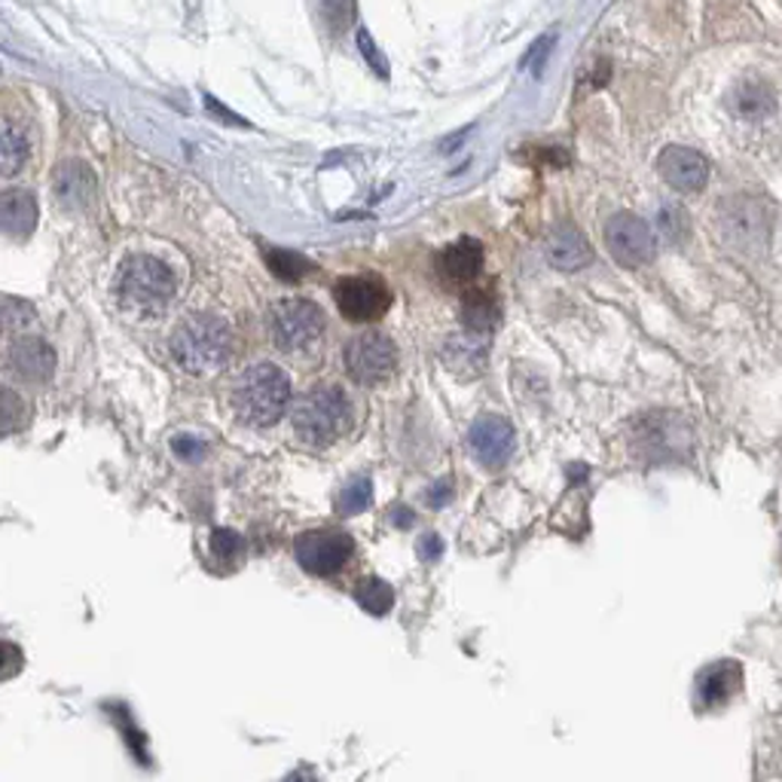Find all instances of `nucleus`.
<instances>
[{
    "label": "nucleus",
    "instance_id": "obj_1",
    "mask_svg": "<svg viewBox=\"0 0 782 782\" xmlns=\"http://www.w3.org/2000/svg\"><path fill=\"white\" fill-rule=\"evenodd\" d=\"M291 379L281 367L260 361L248 367L242 377L232 385V410L242 419L244 425L267 428L275 425L281 415L291 407Z\"/></svg>",
    "mask_w": 782,
    "mask_h": 782
},
{
    "label": "nucleus",
    "instance_id": "obj_2",
    "mask_svg": "<svg viewBox=\"0 0 782 782\" xmlns=\"http://www.w3.org/2000/svg\"><path fill=\"white\" fill-rule=\"evenodd\" d=\"M171 358L193 377L218 373L232 358V330L218 315H193L171 337Z\"/></svg>",
    "mask_w": 782,
    "mask_h": 782
},
{
    "label": "nucleus",
    "instance_id": "obj_3",
    "mask_svg": "<svg viewBox=\"0 0 782 782\" xmlns=\"http://www.w3.org/2000/svg\"><path fill=\"white\" fill-rule=\"evenodd\" d=\"M113 291L120 297L122 309H129L134 315H157L174 297V275L157 257L132 254L129 260H122Z\"/></svg>",
    "mask_w": 782,
    "mask_h": 782
},
{
    "label": "nucleus",
    "instance_id": "obj_4",
    "mask_svg": "<svg viewBox=\"0 0 782 782\" xmlns=\"http://www.w3.org/2000/svg\"><path fill=\"white\" fill-rule=\"evenodd\" d=\"M352 422V403L337 385H315L293 403L291 428L309 447H328Z\"/></svg>",
    "mask_w": 782,
    "mask_h": 782
},
{
    "label": "nucleus",
    "instance_id": "obj_5",
    "mask_svg": "<svg viewBox=\"0 0 782 782\" xmlns=\"http://www.w3.org/2000/svg\"><path fill=\"white\" fill-rule=\"evenodd\" d=\"M719 227L724 242L743 254H761L770 242L768 208L752 196H731L719 211Z\"/></svg>",
    "mask_w": 782,
    "mask_h": 782
},
{
    "label": "nucleus",
    "instance_id": "obj_6",
    "mask_svg": "<svg viewBox=\"0 0 782 782\" xmlns=\"http://www.w3.org/2000/svg\"><path fill=\"white\" fill-rule=\"evenodd\" d=\"M269 330L281 352H305L324 333V312L309 300H281L269 312Z\"/></svg>",
    "mask_w": 782,
    "mask_h": 782
},
{
    "label": "nucleus",
    "instance_id": "obj_7",
    "mask_svg": "<svg viewBox=\"0 0 782 782\" xmlns=\"http://www.w3.org/2000/svg\"><path fill=\"white\" fill-rule=\"evenodd\" d=\"M398 367V349L385 333L367 330L358 333L349 345H345V373L358 382V385H379L394 373Z\"/></svg>",
    "mask_w": 782,
    "mask_h": 782
},
{
    "label": "nucleus",
    "instance_id": "obj_8",
    "mask_svg": "<svg viewBox=\"0 0 782 782\" xmlns=\"http://www.w3.org/2000/svg\"><path fill=\"white\" fill-rule=\"evenodd\" d=\"M354 553L352 535L337 532V529H318V532H305L297 538L293 544V557L300 562V569L315 578H330V574L342 572Z\"/></svg>",
    "mask_w": 782,
    "mask_h": 782
},
{
    "label": "nucleus",
    "instance_id": "obj_9",
    "mask_svg": "<svg viewBox=\"0 0 782 782\" xmlns=\"http://www.w3.org/2000/svg\"><path fill=\"white\" fill-rule=\"evenodd\" d=\"M635 447L651 462H675L691 450V428L682 415L651 413L639 422Z\"/></svg>",
    "mask_w": 782,
    "mask_h": 782
},
{
    "label": "nucleus",
    "instance_id": "obj_10",
    "mask_svg": "<svg viewBox=\"0 0 782 782\" xmlns=\"http://www.w3.org/2000/svg\"><path fill=\"white\" fill-rule=\"evenodd\" d=\"M605 244H609L611 257L626 269L645 267L648 260L654 257V232L648 227L645 220L635 218V214H614V218L605 223Z\"/></svg>",
    "mask_w": 782,
    "mask_h": 782
},
{
    "label": "nucleus",
    "instance_id": "obj_11",
    "mask_svg": "<svg viewBox=\"0 0 782 782\" xmlns=\"http://www.w3.org/2000/svg\"><path fill=\"white\" fill-rule=\"evenodd\" d=\"M333 300H337L342 318H349L354 324H367V321H377L389 312L391 293L385 291L382 281L352 275V279L333 284Z\"/></svg>",
    "mask_w": 782,
    "mask_h": 782
},
{
    "label": "nucleus",
    "instance_id": "obj_12",
    "mask_svg": "<svg viewBox=\"0 0 782 782\" xmlns=\"http://www.w3.org/2000/svg\"><path fill=\"white\" fill-rule=\"evenodd\" d=\"M517 447V431L501 415H480L468 431V450L483 468H501L508 464Z\"/></svg>",
    "mask_w": 782,
    "mask_h": 782
},
{
    "label": "nucleus",
    "instance_id": "obj_13",
    "mask_svg": "<svg viewBox=\"0 0 782 782\" xmlns=\"http://www.w3.org/2000/svg\"><path fill=\"white\" fill-rule=\"evenodd\" d=\"M658 171L663 181L679 193H700L709 181V159L691 147L672 144L658 159Z\"/></svg>",
    "mask_w": 782,
    "mask_h": 782
},
{
    "label": "nucleus",
    "instance_id": "obj_14",
    "mask_svg": "<svg viewBox=\"0 0 782 782\" xmlns=\"http://www.w3.org/2000/svg\"><path fill=\"white\" fill-rule=\"evenodd\" d=\"M544 251H548L550 267L562 269V272H578L593 260V251H590L584 232L572 227V223H557L550 230L548 242H544Z\"/></svg>",
    "mask_w": 782,
    "mask_h": 782
},
{
    "label": "nucleus",
    "instance_id": "obj_15",
    "mask_svg": "<svg viewBox=\"0 0 782 782\" xmlns=\"http://www.w3.org/2000/svg\"><path fill=\"white\" fill-rule=\"evenodd\" d=\"M52 190H56V199L59 205L71 208V211H80L86 208L98 193V183L92 169L86 162H77V159H68L61 162L56 174H52Z\"/></svg>",
    "mask_w": 782,
    "mask_h": 782
},
{
    "label": "nucleus",
    "instance_id": "obj_16",
    "mask_svg": "<svg viewBox=\"0 0 782 782\" xmlns=\"http://www.w3.org/2000/svg\"><path fill=\"white\" fill-rule=\"evenodd\" d=\"M740 684H743V666L736 660H719L709 670H703L696 694L706 709H719L728 706L733 696L740 694Z\"/></svg>",
    "mask_w": 782,
    "mask_h": 782
},
{
    "label": "nucleus",
    "instance_id": "obj_17",
    "mask_svg": "<svg viewBox=\"0 0 782 782\" xmlns=\"http://www.w3.org/2000/svg\"><path fill=\"white\" fill-rule=\"evenodd\" d=\"M10 367L24 382H47L56 370V352L40 337H22L12 342Z\"/></svg>",
    "mask_w": 782,
    "mask_h": 782
},
{
    "label": "nucleus",
    "instance_id": "obj_18",
    "mask_svg": "<svg viewBox=\"0 0 782 782\" xmlns=\"http://www.w3.org/2000/svg\"><path fill=\"white\" fill-rule=\"evenodd\" d=\"M483 267V244L477 239H455L438 254V272L450 284H464L477 279V272Z\"/></svg>",
    "mask_w": 782,
    "mask_h": 782
},
{
    "label": "nucleus",
    "instance_id": "obj_19",
    "mask_svg": "<svg viewBox=\"0 0 782 782\" xmlns=\"http://www.w3.org/2000/svg\"><path fill=\"white\" fill-rule=\"evenodd\" d=\"M443 361H447L452 373L477 377L487 364V342L480 333H471V330L459 333V337H450L443 345Z\"/></svg>",
    "mask_w": 782,
    "mask_h": 782
},
{
    "label": "nucleus",
    "instance_id": "obj_20",
    "mask_svg": "<svg viewBox=\"0 0 782 782\" xmlns=\"http://www.w3.org/2000/svg\"><path fill=\"white\" fill-rule=\"evenodd\" d=\"M0 220H3V232L12 239H24L31 235L37 227V202L28 190H7L0 199Z\"/></svg>",
    "mask_w": 782,
    "mask_h": 782
},
{
    "label": "nucleus",
    "instance_id": "obj_21",
    "mask_svg": "<svg viewBox=\"0 0 782 782\" xmlns=\"http://www.w3.org/2000/svg\"><path fill=\"white\" fill-rule=\"evenodd\" d=\"M773 104H776L773 89H770L764 80H758V77H749L743 83H736V89H733L731 96L733 113L743 117V120H761V117H768L770 110H773Z\"/></svg>",
    "mask_w": 782,
    "mask_h": 782
},
{
    "label": "nucleus",
    "instance_id": "obj_22",
    "mask_svg": "<svg viewBox=\"0 0 782 782\" xmlns=\"http://www.w3.org/2000/svg\"><path fill=\"white\" fill-rule=\"evenodd\" d=\"M462 321L471 333H489L499 324V303L489 291H468L462 300Z\"/></svg>",
    "mask_w": 782,
    "mask_h": 782
},
{
    "label": "nucleus",
    "instance_id": "obj_23",
    "mask_svg": "<svg viewBox=\"0 0 782 782\" xmlns=\"http://www.w3.org/2000/svg\"><path fill=\"white\" fill-rule=\"evenodd\" d=\"M28 153H31V147H28L22 129L12 120L3 122V134H0V169H3V174L7 178L19 174V169L28 162Z\"/></svg>",
    "mask_w": 782,
    "mask_h": 782
},
{
    "label": "nucleus",
    "instance_id": "obj_24",
    "mask_svg": "<svg viewBox=\"0 0 782 782\" xmlns=\"http://www.w3.org/2000/svg\"><path fill=\"white\" fill-rule=\"evenodd\" d=\"M354 599H358V605H361L367 614L382 618V614H389L391 605H394V590H391V584H385L382 578H361L358 586H354Z\"/></svg>",
    "mask_w": 782,
    "mask_h": 782
},
{
    "label": "nucleus",
    "instance_id": "obj_25",
    "mask_svg": "<svg viewBox=\"0 0 782 782\" xmlns=\"http://www.w3.org/2000/svg\"><path fill=\"white\" fill-rule=\"evenodd\" d=\"M373 504V483L370 477H352L345 480V487L340 489V499H337V508H340L342 517H354V513L367 511Z\"/></svg>",
    "mask_w": 782,
    "mask_h": 782
},
{
    "label": "nucleus",
    "instance_id": "obj_26",
    "mask_svg": "<svg viewBox=\"0 0 782 782\" xmlns=\"http://www.w3.org/2000/svg\"><path fill=\"white\" fill-rule=\"evenodd\" d=\"M267 263L281 281H300L309 272V260L305 257L293 254V251H281V248L267 251Z\"/></svg>",
    "mask_w": 782,
    "mask_h": 782
},
{
    "label": "nucleus",
    "instance_id": "obj_27",
    "mask_svg": "<svg viewBox=\"0 0 782 782\" xmlns=\"http://www.w3.org/2000/svg\"><path fill=\"white\" fill-rule=\"evenodd\" d=\"M37 318L34 305L24 303V300H19V297H3V321H7V328L16 330V328H24V324H31Z\"/></svg>",
    "mask_w": 782,
    "mask_h": 782
},
{
    "label": "nucleus",
    "instance_id": "obj_28",
    "mask_svg": "<svg viewBox=\"0 0 782 782\" xmlns=\"http://www.w3.org/2000/svg\"><path fill=\"white\" fill-rule=\"evenodd\" d=\"M211 550H214V557H220V560H235L242 553V538H239V532H232V529H214L211 532Z\"/></svg>",
    "mask_w": 782,
    "mask_h": 782
},
{
    "label": "nucleus",
    "instance_id": "obj_29",
    "mask_svg": "<svg viewBox=\"0 0 782 782\" xmlns=\"http://www.w3.org/2000/svg\"><path fill=\"white\" fill-rule=\"evenodd\" d=\"M171 450L178 452L183 462H199L205 455V440L193 438V434H178L171 440Z\"/></svg>",
    "mask_w": 782,
    "mask_h": 782
},
{
    "label": "nucleus",
    "instance_id": "obj_30",
    "mask_svg": "<svg viewBox=\"0 0 782 782\" xmlns=\"http://www.w3.org/2000/svg\"><path fill=\"white\" fill-rule=\"evenodd\" d=\"M684 220L688 218H684L679 208L670 205V208H663V211H660V227H663V232L670 235L672 242H679L684 232H688V223H684Z\"/></svg>",
    "mask_w": 782,
    "mask_h": 782
},
{
    "label": "nucleus",
    "instance_id": "obj_31",
    "mask_svg": "<svg viewBox=\"0 0 782 782\" xmlns=\"http://www.w3.org/2000/svg\"><path fill=\"white\" fill-rule=\"evenodd\" d=\"M415 553L422 557V562H428V565H434V562H440V557H443V541H440L434 532L425 538H419V544H415Z\"/></svg>",
    "mask_w": 782,
    "mask_h": 782
},
{
    "label": "nucleus",
    "instance_id": "obj_32",
    "mask_svg": "<svg viewBox=\"0 0 782 782\" xmlns=\"http://www.w3.org/2000/svg\"><path fill=\"white\" fill-rule=\"evenodd\" d=\"M3 407H7V434H12V431L19 428V422H22L24 403L16 398V391L7 389L3 391Z\"/></svg>",
    "mask_w": 782,
    "mask_h": 782
},
{
    "label": "nucleus",
    "instance_id": "obj_33",
    "mask_svg": "<svg viewBox=\"0 0 782 782\" xmlns=\"http://www.w3.org/2000/svg\"><path fill=\"white\" fill-rule=\"evenodd\" d=\"M425 501L431 504V508H443V504H450V501H452V483H450V480H440V483H434V487L428 489Z\"/></svg>",
    "mask_w": 782,
    "mask_h": 782
},
{
    "label": "nucleus",
    "instance_id": "obj_34",
    "mask_svg": "<svg viewBox=\"0 0 782 782\" xmlns=\"http://www.w3.org/2000/svg\"><path fill=\"white\" fill-rule=\"evenodd\" d=\"M358 47H361V52H364V59L373 61V68H377L379 77H385V61L379 59L377 47H373V40H370L367 31H358Z\"/></svg>",
    "mask_w": 782,
    "mask_h": 782
},
{
    "label": "nucleus",
    "instance_id": "obj_35",
    "mask_svg": "<svg viewBox=\"0 0 782 782\" xmlns=\"http://www.w3.org/2000/svg\"><path fill=\"white\" fill-rule=\"evenodd\" d=\"M391 520L401 525V529H407V525L413 523V517H410V511H407V508H394V511H391Z\"/></svg>",
    "mask_w": 782,
    "mask_h": 782
}]
</instances>
